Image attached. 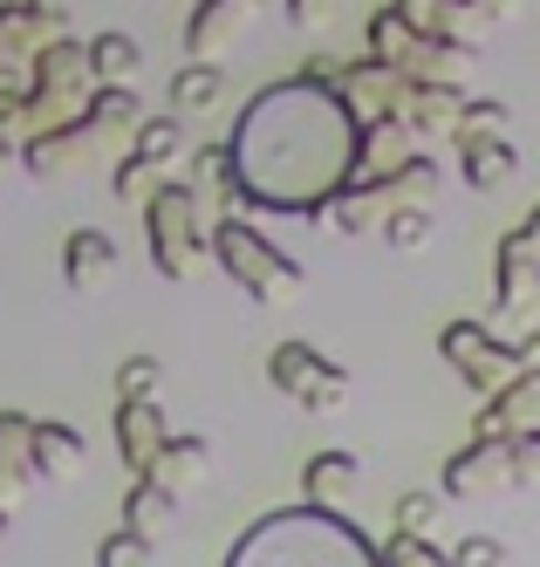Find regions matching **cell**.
I'll return each instance as SVG.
<instances>
[{
  "instance_id": "6da1fadb",
  "label": "cell",
  "mask_w": 540,
  "mask_h": 567,
  "mask_svg": "<svg viewBox=\"0 0 540 567\" xmlns=\"http://www.w3.org/2000/svg\"><path fill=\"white\" fill-rule=\"evenodd\" d=\"M233 567H384L377 547H369L356 526H343L336 513H274L261 519L246 547L233 554Z\"/></svg>"
},
{
  "instance_id": "7a4b0ae2",
  "label": "cell",
  "mask_w": 540,
  "mask_h": 567,
  "mask_svg": "<svg viewBox=\"0 0 540 567\" xmlns=\"http://www.w3.org/2000/svg\"><path fill=\"white\" fill-rule=\"evenodd\" d=\"M213 260H220V274L233 280V288L246 301H261V308H281V301H295L308 288V274L287 260L274 239H261L246 219H220L213 226Z\"/></svg>"
},
{
  "instance_id": "3957f363",
  "label": "cell",
  "mask_w": 540,
  "mask_h": 567,
  "mask_svg": "<svg viewBox=\"0 0 540 567\" xmlns=\"http://www.w3.org/2000/svg\"><path fill=\"white\" fill-rule=\"evenodd\" d=\"M144 239H151V267H157L164 280H192L198 260L213 254V226H205V206L192 198L185 178H172V185L151 192V206H144Z\"/></svg>"
},
{
  "instance_id": "277c9868",
  "label": "cell",
  "mask_w": 540,
  "mask_h": 567,
  "mask_svg": "<svg viewBox=\"0 0 540 567\" xmlns=\"http://www.w3.org/2000/svg\"><path fill=\"white\" fill-rule=\"evenodd\" d=\"M438 355L479 390V403H486V396H500L513 377H527L520 342H500V336L486 329V321H445V329H438Z\"/></svg>"
},
{
  "instance_id": "5b68a950",
  "label": "cell",
  "mask_w": 540,
  "mask_h": 567,
  "mask_svg": "<svg viewBox=\"0 0 540 567\" xmlns=\"http://www.w3.org/2000/svg\"><path fill=\"white\" fill-rule=\"evenodd\" d=\"M267 383L281 396H295L302 411H343L349 403V370H336V362L308 342H274L267 349Z\"/></svg>"
},
{
  "instance_id": "8992f818",
  "label": "cell",
  "mask_w": 540,
  "mask_h": 567,
  "mask_svg": "<svg viewBox=\"0 0 540 567\" xmlns=\"http://www.w3.org/2000/svg\"><path fill=\"white\" fill-rule=\"evenodd\" d=\"M500 485H513L507 437H472L466 452H451V458H445L438 499H479V493H500Z\"/></svg>"
},
{
  "instance_id": "52a82bcc",
  "label": "cell",
  "mask_w": 540,
  "mask_h": 567,
  "mask_svg": "<svg viewBox=\"0 0 540 567\" xmlns=\"http://www.w3.org/2000/svg\"><path fill=\"white\" fill-rule=\"evenodd\" d=\"M34 485H41V472H34V417L0 411V519H14Z\"/></svg>"
},
{
  "instance_id": "ba28073f",
  "label": "cell",
  "mask_w": 540,
  "mask_h": 567,
  "mask_svg": "<svg viewBox=\"0 0 540 567\" xmlns=\"http://www.w3.org/2000/svg\"><path fill=\"white\" fill-rule=\"evenodd\" d=\"M459 110H466V90L410 83V90H404V103H397V124L418 137V144H451V137H459Z\"/></svg>"
},
{
  "instance_id": "9c48e42d",
  "label": "cell",
  "mask_w": 540,
  "mask_h": 567,
  "mask_svg": "<svg viewBox=\"0 0 540 567\" xmlns=\"http://www.w3.org/2000/svg\"><path fill=\"white\" fill-rule=\"evenodd\" d=\"M492 301H500L507 315H520V308L540 301V247L520 226L500 239V254H492Z\"/></svg>"
},
{
  "instance_id": "30bf717a",
  "label": "cell",
  "mask_w": 540,
  "mask_h": 567,
  "mask_svg": "<svg viewBox=\"0 0 540 567\" xmlns=\"http://www.w3.org/2000/svg\"><path fill=\"white\" fill-rule=\"evenodd\" d=\"M164 444H172V424H164L157 396H144V403H116V458L131 465V478H144V472L157 465Z\"/></svg>"
},
{
  "instance_id": "8fae6325",
  "label": "cell",
  "mask_w": 540,
  "mask_h": 567,
  "mask_svg": "<svg viewBox=\"0 0 540 567\" xmlns=\"http://www.w3.org/2000/svg\"><path fill=\"white\" fill-rule=\"evenodd\" d=\"M116 239L110 233H96V226H75L69 239H62V280L75 295H103L110 280H116Z\"/></svg>"
},
{
  "instance_id": "7c38bea8",
  "label": "cell",
  "mask_w": 540,
  "mask_h": 567,
  "mask_svg": "<svg viewBox=\"0 0 540 567\" xmlns=\"http://www.w3.org/2000/svg\"><path fill=\"white\" fill-rule=\"evenodd\" d=\"M34 90H49V96H69V103H90V49L69 42V34H55V42H41L34 49Z\"/></svg>"
},
{
  "instance_id": "4fadbf2b",
  "label": "cell",
  "mask_w": 540,
  "mask_h": 567,
  "mask_svg": "<svg viewBox=\"0 0 540 567\" xmlns=\"http://www.w3.org/2000/svg\"><path fill=\"white\" fill-rule=\"evenodd\" d=\"M533 417H540V383H533V370H527V377H513L500 396L479 403V431H472V437H520V431H533Z\"/></svg>"
},
{
  "instance_id": "5bb4252c",
  "label": "cell",
  "mask_w": 540,
  "mask_h": 567,
  "mask_svg": "<svg viewBox=\"0 0 540 567\" xmlns=\"http://www.w3.org/2000/svg\"><path fill=\"white\" fill-rule=\"evenodd\" d=\"M90 83L96 90H131V75L144 69V42L137 34H123V28H103V34H90Z\"/></svg>"
},
{
  "instance_id": "9a60e30c",
  "label": "cell",
  "mask_w": 540,
  "mask_h": 567,
  "mask_svg": "<svg viewBox=\"0 0 540 567\" xmlns=\"http://www.w3.org/2000/svg\"><path fill=\"white\" fill-rule=\"evenodd\" d=\"M356 485H363V458H356V452H315V458L302 465V493H308L315 513L343 506Z\"/></svg>"
},
{
  "instance_id": "2e32d148",
  "label": "cell",
  "mask_w": 540,
  "mask_h": 567,
  "mask_svg": "<svg viewBox=\"0 0 540 567\" xmlns=\"http://www.w3.org/2000/svg\"><path fill=\"white\" fill-rule=\"evenodd\" d=\"M438 185H445V172H438V157H425V151H418V157H404L390 178H369V192H377V206H384V213H397V206H431Z\"/></svg>"
},
{
  "instance_id": "e0dca14e",
  "label": "cell",
  "mask_w": 540,
  "mask_h": 567,
  "mask_svg": "<svg viewBox=\"0 0 540 567\" xmlns=\"http://www.w3.org/2000/svg\"><path fill=\"white\" fill-rule=\"evenodd\" d=\"M261 8H267V0H205V8L192 14V28H185L192 55L205 62V55H213V49L226 42V34H240L246 21H261Z\"/></svg>"
},
{
  "instance_id": "ac0fdd59",
  "label": "cell",
  "mask_w": 540,
  "mask_h": 567,
  "mask_svg": "<svg viewBox=\"0 0 540 567\" xmlns=\"http://www.w3.org/2000/svg\"><path fill=\"white\" fill-rule=\"evenodd\" d=\"M90 144H96V131L75 116V124H62V131H49V137H34V144L21 151V165H28L34 178H55V172H75Z\"/></svg>"
},
{
  "instance_id": "d6986e66",
  "label": "cell",
  "mask_w": 540,
  "mask_h": 567,
  "mask_svg": "<svg viewBox=\"0 0 540 567\" xmlns=\"http://www.w3.org/2000/svg\"><path fill=\"white\" fill-rule=\"evenodd\" d=\"M205 465H213V444H205V437H179L172 431V444H164V452H157V465L144 472L151 485H164V493H185V485H198L205 478Z\"/></svg>"
},
{
  "instance_id": "ffe728a7",
  "label": "cell",
  "mask_w": 540,
  "mask_h": 567,
  "mask_svg": "<svg viewBox=\"0 0 540 567\" xmlns=\"http://www.w3.org/2000/svg\"><path fill=\"white\" fill-rule=\"evenodd\" d=\"M82 458H90V444H82L75 424L34 417V472L41 478H69V472H82Z\"/></svg>"
},
{
  "instance_id": "44dd1931",
  "label": "cell",
  "mask_w": 540,
  "mask_h": 567,
  "mask_svg": "<svg viewBox=\"0 0 540 567\" xmlns=\"http://www.w3.org/2000/svg\"><path fill=\"white\" fill-rule=\"evenodd\" d=\"M172 519H179V499L164 493V485L137 478L131 493H123V534H137V540L157 547V534H172Z\"/></svg>"
},
{
  "instance_id": "7402d4cb",
  "label": "cell",
  "mask_w": 540,
  "mask_h": 567,
  "mask_svg": "<svg viewBox=\"0 0 540 567\" xmlns=\"http://www.w3.org/2000/svg\"><path fill=\"white\" fill-rule=\"evenodd\" d=\"M520 172V151L507 137H479V144H459V178L472 192H500L507 178Z\"/></svg>"
},
{
  "instance_id": "603a6c76",
  "label": "cell",
  "mask_w": 540,
  "mask_h": 567,
  "mask_svg": "<svg viewBox=\"0 0 540 567\" xmlns=\"http://www.w3.org/2000/svg\"><path fill=\"white\" fill-rule=\"evenodd\" d=\"M226 103V69L220 62H185L172 75V116L185 124V116H205V110H220Z\"/></svg>"
},
{
  "instance_id": "cb8c5ba5",
  "label": "cell",
  "mask_w": 540,
  "mask_h": 567,
  "mask_svg": "<svg viewBox=\"0 0 540 567\" xmlns=\"http://www.w3.org/2000/svg\"><path fill=\"white\" fill-rule=\"evenodd\" d=\"M131 157H144V165H157V172H172L179 157H185V124L172 110L164 116H144V124L131 131Z\"/></svg>"
},
{
  "instance_id": "d4e9b609",
  "label": "cell",
  "mask_w": 540,
  "mask_h": 567,
  "mask_svg": "<svg viewBox=\"0 0 540 567\" xmlns=\"http://www.w3.org/2000/svg\"><path fill=\"white\" fill-rule=\"evenodd\" d=\"M82 124H90L96 137L103 131H137L144 124V103L131 90H90V103H82Z\"/></svg>"
},
{
  "instance_id": "484cf974",
  "label": "cell",
  "mask_w": 540,
  "mask_h": 567,
  "mask_svg": "<svg viewBox=\"0 0 540 567\" xmlns=\"http://www.w3.org/2000/svg\"><path fill=\"white\" fill-rule=\"evenodd\" d=\"M410 49H418V34H410V28H404L390 8H377V14H369V62H384V69H397V75H404Z\"/></svg>"
},
{
  "instance_id": "4316f807",
  "label": "cell",
  "mask_w": 540,
  "mask_h": 567,
  "mask_svg": "<svg viewBox=\"0 0 540 567\" xmlns=\"http://www.w3.org/2000/svg\"><path fill=\"white\" fill-rule=\"evenodd\" d=\"M390 14L410 34H459V21H466L459 0H390Z\"/></svg>"
},
{
  "instance_id": "83f0119b",
  "label": "cell",
  "mask_w": 540,
  "mask_h": 567,
  "mask_svg": "<svg viewBox=\"0 0 540 567\" xmlns=\"http://www.w3.org/2000/svg\"><path fill=\"white\" fill-rule=\"evenodd\" d=\"M377 233L390 239V254H418V247H431V233H438V213H431V206H397V213H390Z\"/></svg>"
},
{
  "instance_id": "f1b7e54d",
  "label": "cell",
  "mask_w": 540,
  "mask_h": 567,
  "mask_svg": "<svg viewBox=\"0 0 540 567\" xmlns=\"http://www.w3.org/2000/svg\"><path fill=\"white\" fill-rule=\"evenodd\" d=\"M157 185H172V172L144 165V157H131V151L116 157V172H110V192H116V198H131V206H151V192H157Z\"/></svg>"
},
{
  "instance_id": "f546056e",
  "label": "cell",
  "mask_w": 540,
  "mask_h": 567,
  "mask_svg": "<svg viewBox=\"0 0 540 567\" xmlns=\"http://www.w3.org/2000/svg\"><path fill=\"white\" fill-rule=\"evenodd\" d=\"M185 157H192V178H185L192 198H198V192H226V198H233V151H226V144H198V151H185Z\"/></svg>"
},
{
  "instance_id": "4dcf8cb0",
  "label": "cell",
  "mask_w": 540,
  "mask_h": 567,
  "mask_svg": "<svg viewBox=\"0 0 540 567\" xmlns=\"http://www.w3.org/2000/svg\"><path fill=\"white\" fill-rule=\"evenodd\" d=\"M507 103H492V96H466V110H459V137L451 144H479V137H507Z\"/></svg>"
},
{
  "instance_id": "1f68e13d",
  "label": "cell",
  "mask_w": 540,
  "mask_h": 567,
  "mask_svg": "<svg viewBox=\"0 0 540 567\" xmlns=\"http://www.w3.org/2000/svg\"><path fill=\"white\" fill-rule=\"evenodd\" d=\"M157 377H164L157 355H123V362H116V403H144V396H157Z\"/></svg>"
},
{
  "instance_id": "d6a6232c",
  "label": "cell",
  "mask_w": 540,
  "mask_h": 567,
  "mask_svg": "<svg viewBox=\"0 0 540 567\" xmlns=\"http://www.w3.org/2000/svg\"><path fill=\"white\" fill-rule=\"evenodd\" d=\"M438 513H445V499H438V493H404V499H397V513H390V526H397V534H410V540H425L431 526H438Z\"/></svg>"
},
{
  "instance_id": "836d02e7",
  "label": "cell",
  "mask_w": 540,
  "mask_h": 567,
  "mask_svg": "<svg viewBox=\"0 0 540 567\" xmlns=\"http://www.w3.org/2000/svg\"><path fill=\"white\" fill-rule=\"evenodd\" d=\"M96 567H151V540H137V534H103L96 540Z\"/></svg>"
},
{
  "instance_id": "e575fe53",
  "label": "cell",
  "mask_w": 540,
  "mask_h": 567,
  "mask_svg": "<svg viewBox=\"0 0 540 567\" xmlns=\"http://www.w3.org/2000/svg\"><path fill=\"white\" fill-rule=\"evenodd\" d=\"M377 560H384V567H451L431 540H410V534H390V547H384Z\"/></svg>"
},
{
  "instance_id": "d590c367",
  "label": "cell",
  "mask_w": 540,
  "mask_h": 567,
  "mask_svg": "<svg viewBox=\"0 0 540 567\" xmlns=\"http://www.w3.org/2000/svg\"><path fill=\"white\" fill-rule=\"evenodd\" d=\"M445 560H451V567H507V547L492 540V534H466V540L451 547Z\"/></svg>"
},
{
  "instance_id": "8d00e7d4",
  "label": "cell",
  "mask_w": 540,
  "mask_h": 567,
  "mask_svg": "<svg viewBox=\"0 0 540 567\" xmlns=\"http://www.w3.org/2000/svg\"><path fill=\"white\" fill-rule=\"evenodd\" d=\"M507 458H513V485H533L540 478V424L520 431V437H507Z\"/></svg>"
},
{
  "instance_id": "74e56055",
  "label": "cell",
  "mask_w": 540,
  "mask_h": 567,
  "mask_svg": "<svg viewBox=\"0 0 540 567\" xmlns=\"http://www.w3.org/2000/svg\"><path fill=\"white\" fill-rule=\"evenodd\" d=\"M343 14V0H287V21H295V28H328V21H336Z\"/></svg>"
},
{
  "instance_id": "f35d334b",
  "label": "cell",
  "mask_w": 540,
  "mask_h": 567,
  "mask_svg": "<svg viewBox=\"0 0 540 567\" xmlns=\"http://www.w3.org/2000/svg\"><path fill=\"white\" fill-rule=\"evenodd\" d=\"M21 8H28L34 21H49L55 34H69V8H75V0H21Z\"/></svg>"
},
{
  "instance_id": "ab89813d",
  "label": "cell",
  "mask_w": 540,
  "mask_h": 567,
  "mask_svg": "<svg viewBox=\"0 0 540 567\" xmlns=\"http://www.w3.org/2000/svg\"><path fill=\"white\" fill-rule=\"evenodd\" d=\"M459 8H466L472 21H513V14H520V0H459Z\"/></svg>"
},
{
  "instance_id": "60d3db41",
  "label": "cell",
  "mask_w": 540,
  "mask_h": 567,
  "mask_svg": "<svg viewBox=\"0 0 540 567\" xmlns=\"http://www.w3.org/2000/svg\"><path fill=\"white\" fill-rule=\"evenodd\" d=\"M520 233H527V239H533V247H540V206L527 213V226H520Z\"/></svg>"
},
{
  "instance_id": "b9f144b4",
  "label": "cell",
  "mask_w": 540,
  "mask_h": 567,
  "mask_svg": "<svg viewBox=\"0 0 540 567\" xmlns=\"http://www.w3.org/2000/svg\"><path fill=\"white\" fill-rule=\"evenodd\" d=\"M0 534H8V519H0Z\"/></svg>"
},
{
  "instance_id": "7bdbcfd3",
  "label": "cell",
  "mask_w": 540,
  "mask_h": 567,
  "mask_svg": "<svg viewBox=\"0 0 540 567\" xmlns=\"http://www.w3.org/2000/svg\"><path fill=\"white\" fill-rule=\"evenodd\" d=\"M533 383H540V370H533Z\"/></svg>"
},
{
  "instance_id": "ee69618b",
  "label": "cell",
  "mask_w": 540,
  "mask_h": 567,
  "mask_svg": "<svg viewBox=\"0 0 540 567\" xmlns=\"http://www.w3.org/2000/svg\"><path fill=\"white\" fill-rule=\"evenodd\" d=\"M0 8H8V0H0Z\"/></svg>"
}]
</instances>
